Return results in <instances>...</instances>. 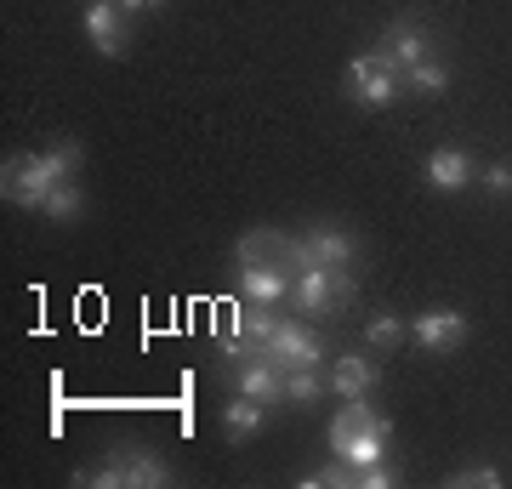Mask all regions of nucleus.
I'll return each mask as SVG.
<instances>
[{
  "mask_svg": "<svg viewBox=\"0 0 512 489\" xmlns=\"http://www.w3.org/2000/svg\"><path fill=\"white\" fill-rule=\"evenodd\" d=\"M80 165H86V148L74 143V137H57L40 154H6V165H0V194L12 205H23V211H46L52 188L80 177Z\"/></svg>",
  "mask_w": 512,
  "mask_h": 489,
  "instance_id": "f257e3e1",
  "label": "nucleus"
},
{
  "mask_svg": "<svg viewBox=\"0 0 512 489\" xmlns=\"http://www.w3.org/2000/svg\"><path fill=\"white\" fill-rule=\"evenodd\" d=\"M74 484H92V489H171L177 484V467H171L154 444H143V438H120V444L103 455V467H80Z\"/></svg>",
  "mask_w": 512,
  "mask_h": 489,
  "instance_id": "f03ea898",
  "label": "nucleus"
},
{
  "mask_svg": "<svg viewBox=\"0 0 512 489\" xmlns=\"http://www.w3.org/2000/svg\"><path fill=\"white\" fill-rule=\"evenodd\" d=\"M348 296V273L325 268V262H308V268H296L291 279V308L302 313V319H325L336 302Z\"/></svg>",
  "mask_w": 512,
  "mask_h": 489,
  "instance_id": "7ed1b4c3",
  "label": "nucleus"
},
{
  "mask_svg": "<svg viewBox=\"0 0 512 489\" xmlns=\"http://www.w3.org/2000/svg\"><path fill=\"white\" fill-rule=\"evenodd\" d=\"M308 262H325V268L348 273L359 262V239L348 228H336V222H319V228H308L296 239V251H291V268H308Z\"/></svg>",
  "mask_w": 512,
  "mask_h": 489,
  "instance_id": "20e7f679",
  "label": "nucleus"
},
{
  "mask_svg": "<svg viewBox=\"0 0 512 489\" xmlns=\"http://www.w3.org/2000/svg\"><path fill=\"white\" fill-rule=\"evenodd\" d=\"M348 91H353V103H365V109H393L404 91V74L387 69L376 52H359L348 63Z\"/></svg>",
  "mask_w": 512,
  "mask_h": 489,
  "instance_id": "39448f33",
  "label": "nucleus"
},
{
  "mask_svg": "<svg viewBox=\"0 0 512 489\" xmlns=\"http://www.w3.org/2000/svg\"><path fill=\"white\" fill-rule=\"evenodd\" d=\"M262 359H274L279 370H325V342L302 319H279V330L262 347Z\"/></svg>",
  "mask_w": 512,
  "mask_h": 489,
  "instance_id": "423d86ee",
  "label": "nucleus"
},
{
  "mask_svg": "<svg viewBox=\"0 0 512 489\" xmlns=\"http://www.w3.org/2000/svg\"><path fill=\"white\" fill-rule=\"evenodd\" d=\"M376 57H382L387 69L410 74L416 63H427V57H433V40H427V29H421L416 18H393L382 35H376Z\"/></svg>",
  "mask_w": 512,
  "mask_h": 489,
  "instance_id": "0eeeda50",
  "label": "nucleus"
},
{
  "mask_svg": "<svg viewBox=\"0 0 512 489\" xmlns=\"http://www.w3.org/2000/svg\"><path fill=\"white\" fill-rule=\"evenodd\" d=\"M467 330H473V319L461 308H427L410 319V336H416V347H427V353H450V347L467 342Z\"/></svg>",
  "mask_w": 512,
  "mask_h": 489,
  "instance_id": "6e6552de",
  "label": "nucleus"
},
{
  "mask_svg": "<svg viewBox=\"0 0 512 489\" xmlns=\"http://www.w3.org/2000/svg\"><path fill=\"white\" fill-rule=\"evenodd\" d=\"M86 40H92L103 57H126L131 29H126V6L120 0H86Z\"/></svg>",
  "mask_w": 512,
  "mask_h": 489,
  "instance_id": "1a4fd4ad",
  "label": "nucleus"
},
{
  "mask_svg": "<svg viewBox=\"0 0 512 489\" xmlns=\"http://www.w3.org/2000/svg\"><path fill=\"white\" fill-rule=\"evenodd\" d=\"M291 279L296 273L279 268V262H245V268H239V296L274 308V302H291Z\"/></svg>",
  "mask_w": 512,
  "mask_h": 489,
  "instance_id": "9d476101",
  "label": "nucleus"
},
{
  "mask_svg": "<svg viewBox=\"0 0 512 489\" xmlns=\"http://www.w3.org/2000/svg\"><path fill=\"white\" fill-rule=\"evenodd\" d=\"M382 381V364L365 359V353H342V359L330 364V393L348 404V399H370V387Z\"/></svg>",
  "mask_w": 512,
  "mask_h": 489,
  "instance_id": "9b49d317",
  "label": "nucleus"
},
{
  "mask_svg": "<svg viewBox=\"0 0 512 489\" xmlns=\"http://www.w3.org/2000/svg\"><path fill=\"white\" fill-rule=\"evenodd\" d=\"M467 182H478V165L461 148H433L427 154V188L433 194H461Z\"/></svg>",
  "mask_w": 512,
  "mask_h": 489,
  "instance_id": "f8f14e48",
  "label": "nucleus"
},
{
  "mask_svg": "<svg viewBox=\"0 0 512 489\" xmlns=\"http://www.w3.org/2000/svg\"><path fill=\"white\" fill-rule=\"evenodd\" d=\"M234 387L245 399H262V404H279L285 399V370L274 359H239L234 364Z\"/></svg>",
  "mask_w": 512,
  "mask_h": 489,
  "instance_id": "ddd939ff",
  "label": "nucleus"
},
{
  "mask_svg": "<svg viewBox=\"0 0 512 489\" xmlns=\"http://www.w3.org/2000/svg\"><path fill=\"white\" fill-rule=\"evenodd\" d=\"M382 410L370 399H348V410H336V421H330V433H325V444H330V455H342L353 444L359 433H370V427H382Z\"/></svg>",
  "mask_w": 512,
  "mask_h": 489,
  "instance_id": "4468645a",
  "label": "nucleus"
},
{
  "mask_svg": "<svg viewBox=\"0 0 512 489\" xmlns=\"http://www.w3.org/2000/svg\"><path fill=\"white\" fill-rule=\"evenodd\" d=\"M262 427H268V404L262 399L234 393V399L222 404V438H228V444H245V438H256Z\"/></svg>",
  "mask_w": 512,
  "mask_h": 489,
  "instance_id": "2eb2a0df",
  "label": "nucleus"
},
{
  "mask_svg": "<svg viewBox=\"0 0 512 489\" xmlns=\"http://www.w3.org/2000/svg\"><path fill=\"white\" fill-rule=\"evenodd\" d=\"M387 450H393V421H382V427L359 433V438L348 444V450L336 455V461H348V467L359 472V467H376V461H387Z\"/></svg>",
  "mask_w": 512,
  "mask_h": 489,
  "instance_id": "dca6fc26",
  "label": "nucleus"
},
{
  "mask_svg": "<svg viewBox=\"0 0 512 489\" xmlns=\"http://www.w3.org/2000/svg\"><path fill=\"white\" fill-rule=\"evenodd\" d=\"M80 211H86V188H80V177L57 182L52 200H46V217H52L57 228H69V222H80Z\"/></svg>",
  "mask_w": 512,
  "mask_h": 489,
  "instance_id": "f3484780",
  "label": "nucleus"
},
{
  "mask_svg": "<svg viewBox=\"0 0 512 489\" xmlns=\"http://www.w3.org/2000/svg\"><path fill=\"white\" fill-rule=\"evenodd\" d=\"M330 393V370H285V399L291 404H319Z\"/></svg>",
  "mask_w": 512,
  "mask_h": 489,
  "instance_id": "a211bd4d",
  "label": "nucleus"
},
{
  "mask_svg": "<svg viewBox=\"0 0 512 489\" xmlns=\"http://www.w3.org/2000/svg\"><path fill=\"white\" fill-rule=\"evenodd\" d=\"M404 80H410V91H421V97H444V91H450V69H444L439 57L416 63V69L404 74Z\"/></svg>",
  "mask_w": 512,
  "mask_h": 489,
  "instance_id": "6ab92c4d",
  "label": "nucleus"
},
{
  "mask_svg": "<svg viewBox=\"0 0 512 489\" xmlns=\"http://www.w3.org/2000/svg\"><path fill=\"white\" fill-rule=\"evenodd\" d=\"M450 484H456V489H501L507 478H501V467H495V461H473V467L450 472Z\"/></svg>",
  "mask_w": 512,
  "mask_h": 489,
  "instance_id": "aec40b11",
  "label": "nucleus"
},
{
  "mask_svg": "<svg viewBox=\"0 0 512 489\" xmlns=\"http://www.w3.org/2000/svg\"><path fill=\"white\" fill-rule=\"evenodd\" d=\"M404 330H410V325H404L399 313H376V319L365 325V336H370V347H399Z\"/></svg>",
  "mask_w": 512,
  "mask_h": 489,
  "instance_id": "412c9836",
  "label": "nucleus"
},
{
  "mask_svg": "<svg viewBox=\"0 0 512 489\" xmlns=\"http://www.w3.org/2000/svg\"><path fill=\"white\" fill-rule=\"evenodd\" d=\"M478 188H484V194H490V200H507L512 194V165H484V171H478Z\"/></svg>",
  "mask_w": 512,
  "mask_h": 489,
  "instance_id": "4be33fe9",
  "label": "nucleus"
},
{
  "mask_svg": "<svg viewBox=\"0 0 512 489\" xmlns=\"http://www.w3.org/2000/svg\"><path fill=\"white\" fill-rule=\"evenodd\" d=\"M399 484V467L393 461H376V467H359V489H393Z\"/></svg>",
  "mask_w": 512,
  "mask_h": 489,
  "instance_id": "5701e85b",
  "label": "nucleus"
},
{
  "mask_svg": "<svg viewBox=\"0 0 512 489\" xmlns=\"http://www.w3.org/2000/svg\"><path fill=\"white\" fill-rule=\"evenodd\" d=\"M126 12H154V6H165V0H120Z\"/></svg>",
  "mask_w": 512,
  "mask_h": 489,
  "instance_id": "b1692460",
  "label": "nucleus"
}]
</instances>
